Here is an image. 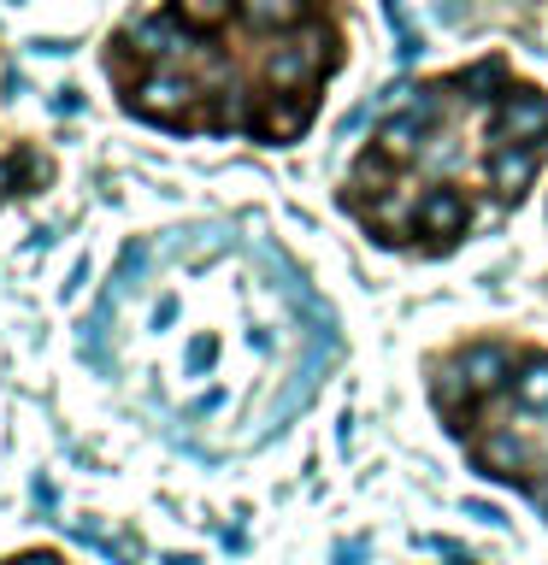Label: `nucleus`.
<instances>
[{
    "label": "nucleus",
    "mask_w": 548,
    "mask_h": 565,
    "mask_svg": "<svg viewBox=\"0 0 548 565\" xmlns=\"http://www.w3.org/2000/svg\"><path fill=\"white\" fill-rule=\"evenodd\" d=\"M159 565H201V559H194V554H166Z\"/></svg>",
    "instance_id": "12"
},
{
    "label": "nucleus",
    "mask_w": 548,
    "mask_h": 565,
    "mask_svg": "<svg viewBox=\"0 0 548 565\" xmlns=\"http://www.w3.org/2000/svg\"><path fill=\"white\" fill-rule=\"evenodd\" d=\"M171 12L183 18L189 30H219V24H230V12H236V0H177Z\"/></svg>",
    "instance_id": "9"
},
{
    "label": "nucleus",
    "mask_w": 548,
    "mask_h": 565,
    "mask_svg": "<svg viewBox=\"0 0 548 565\" xmlns=\"http://www.w3.org/2000/svg\"><path fill=\"white\" fill-rule=\"evenodd\" d=\"M313 118H318V88L265 95V106L247 118V136H260V141H272V148H283V141H301V136H307Z\"/></svg>",
    "instance_id": "5"
},
{
    "label": "nucleus",
    "mask_w": 548,
    "mask_h": 565,
    "mask_svg": "<svg viewBox=\"0 0 548 565\" xmlns=\"http://www.w3.org/2000/svg\"><path fill=\"white\" fill-rule=\"evenodd\" d=\"M507 395L519 401V413L548 418V353H519V371H513Z\"/></svg>",
    "instance_id": "7"
},
{
    "label": "nucleus",
    "mask_w": 548,
    "mask_h": 565,
    "mask_svg": "<svg viewBox=\"0 0 548 565\" xmlns=\"http://www.w3.org/2000/svg\"><path fill=\"white\" fill-rule=\"evenodd\" d=\"M389 7H401V0H389Z\"/></svg>",
    "instance_id": "13"
},
{
    "label": "nucleus",
    "mask_w": 548,
    "mask_h": 565,
    "mask_svg": "<svg viewBox=\"0 0 548 565\" xmlns=\"http://www.w3.org/2000/svg\"><path fill=\"white\" fill-rule=\"evenodd\" d=\"M489 148H548V95L530 83H513L489 113Z\"/></svg>",
    "instance_id": "3"
},
{
    "label": "nucleus",
    "mask_w": 548,
    "mask_h": 565,
    "mask_svg": "<svg viewBox=\"0 0 548 565\" xmlns=\"http://www.w3.org/2000/svg\"><path fill=\"white\" fill-rule=\"evenodd\" d=\"M366 554H371V542H366V536H354V542L336 547V565H366Z\"/></svg>",
    "instance_id": "10"
},
{
    "label": "nucleus",
    "mask_w": 548,
    "mask_h": 565,
    "mask_svg": "<svg viewBox=\"0 0 548 565\" xmlns=\"http://www.w3.org/2000/svg\"><path fill=\"white\" fill-rule=\"evenodd\" d=\"M542 153L548 148H489L484 153V183L502 194V201H525V189L537 183V171H542Z\"/></svg>",
    "instance_id": "6"
},
{
    "label": "nucleus",
    "mask_w": 548,
    "mask_h": 565,
    "mask_svg": "<svg viewBox=\"0 0 548 565\" xmlns=\"http://www.w3.org/2000/svg\"><path fill=\"white\" fill-rule=\"evenodd\" d=\"M472 218H477L472 194L436 183V189H419L413 212H407V236H419V247H431V254H436V247H454L460 236H466Z\"/></svg>",
    "instance_id": "2"
},
{
    "label": "nucleus",
    "mask_w": 548,
    "mask_h": 565,
    "mask_svg": "<svg viewBox=\"0 0 548 565\" xmlns=\"http://www.w3.org/2000/svg\"><path fill=\"white\" fill-rule=\"evenodd\" d=\"M472 466L484 477H495V483L525 489V471L537 466V441L525 430H513V424H502V430H489L484 441H472Z\"/></svg>",
    "instance_id": "4"
},
{
    "label": "nucleus",
    "mask_w": 548,
    "mask_h": 565,
    "mask_svg": "<svg viewBox=\"0 0 548 565\" xmlns=\"http://www.w3.org/2000/svg\"><path fill=\"white\" fill-rule=\"evenodd\" d=\"M207 88L183 77L177 65H159V71H141V77L130 83V95H124V106H130L136 118L159 124V130H194V106H201Z\"/></svg>",
    "instance_id": "1"
},
{
    "label": "nucleus",
    "mask_w": 548,
    "mask_h": 565,
    "mask_svg": "<svg viewBox=\"0 0 548 565\" xmlns=\"http://www.w3.org/2000/svg\"><path fill=\"white\" fill-rule=\"evenodd\" d=\"M7 565H65L60 554H24V559H7Z\"/></svg>",
    "instance_id": "11"
},
{
    "label": "nucleus",
    "mask_w": 548,
    "mask_h": 565,
    "mask_svg": "<svg viewBox=\"0 0 548 565\" xmlns=\"http://www.w3.org/2000/svg\"><path fill=\"white\" fill-rule=\"evenodd\" d=\"M242 12L254 30H295L313 18V0H242Z\"/></svg>",
    "instance_id": "8"
}]
</instances>
